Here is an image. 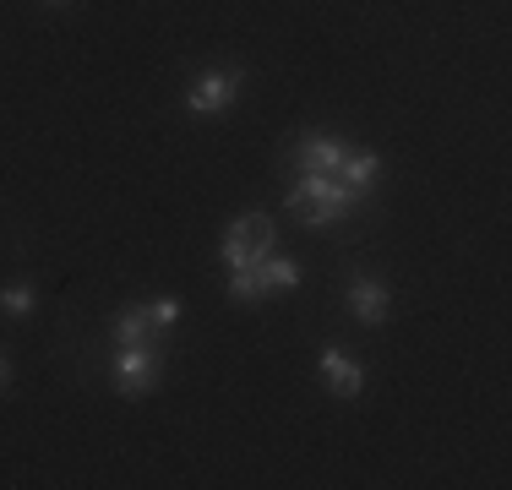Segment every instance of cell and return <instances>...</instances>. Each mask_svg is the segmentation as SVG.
<instances>
[{
  "label": "cell",
  "instance_id": "1",
  "mask_svg": "<svg viewBox=\"0 0 512 490\" xmlns=\"http://www.w3.org/2000/svg\"><path fill=\"white\" fill-rule=\"evenodd\" d=\"M365 202L360 191H349L338 175H311V169H295V186H289V207L295 213H306L311 229H327L338 224L344 213H355V207Z\"/></svg>",
  "mask_w": 512,
  "mask_h": 490
},
{
  "label": "cell",
  "instance_id": "2",
  "mask_svg": "<svg viewBox=\"0 0 512 490\" xmlns=\"http://www.w3.org/2000/svg\"><path fill=\"white\" fill-rule=\"evenodd\" d=\"M273 245H278V229H273V218H262V213H240L235 224H229V235H224V267H251V262H267L273 256Z\"/></svg>",
  "mask_w": 512,
  "mask_h": 490
},
{
  "label": "cell",
  "instance_id": "3",
  "mask_svg": "<svg viewBox=\"0 0 512 490\" xmlns=\"http://www.w3.org/2000/svg\"><path fill=\"white\" fill-rule=\"evenodd\" d=\"M240 88H246V71H202L186 88V109L191 115H218L240 98Z\"/></svg>",
  "mask_w": 512,
  "mask_h": 490
},
{
  "label": "cell",
  "instance_id": "4",
  "mask_svg": "<svg viewBox=\"0 0 512 490\" xmlns=\"http://www.w3.org/2000/svg\"><path fill=\"white\" fill-rule=\"evenodd\" d=\"M158 371H164V354L153 349H115V387L126 392V398H148L158 387Z\"/></svg>",
  "mask_w": 512,
  "mask_h": 490
},
{
  "label": "cell",
  "instance_id": "5",
  "mask_svg": "<svg viewBox=\"0 0 512 490\" xmlns=\"http://www.w3.org/2000/svg\"><path fill=\"white\" fill-rule=\"evenodd\" d=\"M349 311H355L365 327H382L387 316H393V289H387L382 278H355V284H349Z\"/></svg>",
  "mask_w": 512,
  "mask_h": 490
},
{
  "label": "cell",
  "instance_id": "6",
  "mask_svg": "<svg viewBox=\"0 0 512 490\" xmlns=\"http://www.w3.org/2000/svg\"><path fill=\"white\" fill-rule=\"evenodd\" d=\"M322 376H327V387H333V398H360V387H365V371H360V360H349L338 343H322Z\"/></svg>",
  "mask_w": 512,
  "mask_h": 490
},
{
  "label": "cell",
  "instance_id": "7",
  "mask_svg": "<svg viewBox=\"0 0 512 490\" xmlns=\"http://www.w3.org/2000/svg\"><path fill=\"white\" fill-rule=\"evenodd\" d=\"M158 343V327L148 322V311L142 305H126V311L115 316V349H153Z\"/></svg>",
  "mask_w": 512,
  "mask_h": 490
},
{
  "label": "cell",
  "instance_id": "8",
  "mask_svg": "<svg viewBox=\"0 0 512 490\" xmlns=\"http://www.w3.org/2000/svg\"><path fill=\"white\" fill-rule=\"evenodd\" d=\"M267 284H262V262H251V267H229V300H262Z\"/></svg>",
  "mask_w": 512,
  "mask_h": 490
},
{
  "label": "cell",
  "instance_id": "9",
  "mask_svg": "<svg viewBox=\"0 0 512 490\" xmlns=\"http://www.w3.org/2000/svg\"><path fill=\"white\" fill-rule=\"evenodd\" d=\"M262 284L267 289H295L300 284V267L289 262V256H267V262H262Z\"/></svg>",
  "mask_w": 512,
  "mask_h": 490
},
{
  "label": "cell",
  "instance_id": "10",
  "mask_svg": "<svg viewBox=\"0 0 512 490\" xmlns=\"http://www.w3.org/2000/svg\"><path fill=\"white\" fill-rule=\"evenodd\" d=\"M142 311H148V322L158 327V333H164V327H175V322H180V311H186V305H180L175 294H158V300L142 305Z\"/></svg>",
  "mask_w": 512,
  "mask_h": 490
},
{
  "label": "cell",
  "instance_id": "11",
  "mask_svg": "<svg viewBox=\"0 0 512 490\" xmlns=\"http://www.w3.org/2000/svg\"><path fill=\"white\" fill-rule=\"evenodd\" d=\"M0 311H6V316H28V311H33V284L0 289Z\"/></svg>",
  "mask_w": 512,
  "mask_h": 490
},
{
  "label": "cell",
  "instance_id": "12",
  "mask_svg": "<svg viewBox=\"0 0 512 490\" xmlns=\"http://www.w3.org/2000/svg\"><path fill=\"white\" fill-rule=\"evenodd\" d=\"M6 382H11V365H6V360H0V387H6Z\"/></svg>",
  "mask_w": 512,
  "mask_h": 490
},
{
  "label": "cell",
  "instance_id": "13",
  "mask_svg": "<svg viewBox=\"0 0 512 490\" xmlns=\"http://www.w3.org/2000/svg\"><path fill=\"white\" fill-rule=\"evenodd\" d=\"M44 6H66V0H44Z\"/></svg>",
  "mask_w": 512,
  "mask_h": 490
}]
</instances>
